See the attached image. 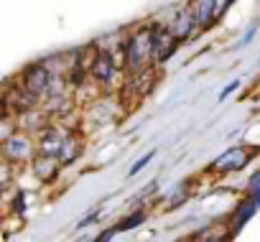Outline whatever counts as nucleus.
<instances>
[{
	"instance_id": "nucleus-1",
	"label": "nucleus",
	"mask_w": 260,
	"mask_h": 242,
	"mask_svg": "<svg viewBox=\"0 0 260 242\" xmlns=\"http://www.w3.org/2000/svg\"><path fill=\"white\" fill-rule=\"evenodd\" d=\"M36 151H39V156H49V158H56V161L67 163V161H72L77 156V143L69 141L67 130L44 128V130H39Z\"/></svg>"
},
{
	"instance_id": "nucleus-2",
	"label": "nucleus",
	"mask_w": 260,
	"mask_h": 242,
	"mask_svg": "<svg viewBox=\"0 0 260 242\" xmlns=\"http://www.w3.org/2000/svg\"><path fill=\"white\" fill-rule=\"evenodd\" d=\"M153 56V33L151 28H141L138 33L127 36L125 41V64L136 74L146 66V61Z\"/></svg>"
},
{
	"instance_id": "nucleus-3",
	"label": "nucleus",
	"mask_w": 260,
	"mask_h": 242,
	"mask_svg": "<svg viewBox=\"0 0 260 242\" xmlns=\"http://www.w3.org/2000/svg\"><path fill=\"white\" fill-rule=\"evenodd\" d=\"M0 151H3V158L8 163H26V161H34L39 156L34 141L26 135V133H13V135H6L3 138V146H0Z\"/></svg>"
},
{
	"instance_id": "nucleus-4",
	"label": "nucleus",
	"mask_w": 260,
	"mask_h": 242,
	"mask_svg": "<svg viewBox=\"0 0 260 242\" xmlns=\"http://www.w3.org/2000/svg\"><path fill=\"white\" fill-rule=\"evenodd\" d=\"M21 82H23V89L31 94V97H44V94H49V87H51V72L46 69V64H31V66H26L23 69V77H21Z\"/></svg>"
},
{
	"instance_id": "nucleus-5",
	"label": "nucleus",
	"mask_w": 260,
	"mask_h": 242,
	"mask_svg": "<svg viewBox=\"0 0 260 242\" xmlns=\"http://www.w3.org/2000/svg\"><path fill=\"white\" fill-rule=\"evenodd\" d=\"M151 33H153V59L156 61H166L176 51L179 39L171 33L169 26H151Z\"/></svg>"
},
{
	"instance_id": "nucleus-6",
	"label": "nucleus",
	"mask_w": 260,
	"mask_h": 242,
	"mask_svg": "<svg viewBox=\"0 0 260 242\" xmlns=\"http://www.w3.org/2000/svg\"><path fill=\"white\" fill-rule=\"evenodd\" d=\"M250 158H252L250 148L237 146V148H230V151H224L222 156H217L214 163H212V168H214V171H224V174L240 171V168H245V163H247Z\"/></svg>"
},
{
	"instance_id": "nucleus-7",
	"label": "nucleus",
	"mask_w": 260,
	"mask_h": 242,
	"mask_svg": "<svg viewBox=\"0 0 260 242\" xmlns=\"http://www.w3.org/2000/svg\"><path fill=\"white\" fill-rule=\"evenodd\" d=\"M115 72H117V64H115L112 54H110L107 49L97 51L94 59H92V64H89V74H92V79H97L100 84H110L112 77H115Z\"/></svg>"
},
{
	"instance_id": "nucleus-8",
	"label": "nucleus",
	"mask_w": 260,
	"mask_h": 242,
	"mask_svg": "<svg viewBox=\"0 0 260 242\" xmlns=\"http://www.w3.org/2000/svg\"><path fill=\"white\" fill-rule=\"evenodd\" d=\"M171 33L179 39V44L181 41H186V39H191L194 36V31L199 28L197 26V21H194V13L189 11V6L186 8H181V11H176V16H174V21H171Z\"/></svg>"
},
{
	"instance_id": "nucleus-9",
	"label": "nucleus",
	"mask_w": 260,
	"mask_h": 242,
	"mask_svg": "<svg viewBox=\"0 0 260 242\" xmlns=\"http://www.w3.org/2000/svg\"><path fill=\"white\" fill-rule=\"evenodd\" d=\"M31 166H34V174H36L39 179H44V181H51V179H56L61 161H56V158H49V156H36V158L31 161Z\"/></svg>"
},
{
	"instance_id": "nucleus-10",
	"label": "nucleus",
	"mask_w": 260,
	"mask_h": 242,
	"mask_svg": "<svg viewBox=\"0 0 260 242\" xmlns=\"http://www.w3.org/2000/svg\"><path fill=\"white\" fill-rule=\"evenodd\" d=\"M189 11L194 13V21L199 28L209 26V21L214 18V0H191Z\"/></svg>"
},
{
	"instance_id": "nucleus-11",
	"label": "nucleus",
	"mask_w": 260,
	"mask_h": 242,
	"mask_svg": "<svg viewBox=\"0 0 260 242\" xmlns=\"http://www.w3.org/2000/svg\"><path fill=\"white\" fill-rule=\"evenodd\" d=\"M153 156H156V151H151V153H146L143 158H138V161L133 163V168H130V174H127V176H136V174H138L141 168H146V166H148V163L153 161Z\"/></svg>"
},
{
	"instance_id": "nucleus-12",
	"label": "nucleus",
	"mask_w": 260,
	"mask_h": 242,
	"mask_svg": "<svg viewBox=\"0 0 260 242\" xmlns=\"http://www.w3.org/2000/svg\"><path fill=\"white\" fill-rule=\"evenodd\" d=\"M143 219H146V214H143V212H138L136 217H130V219L120 222V229H130V227H136V224H141Z\"/></svg>"
},
{
	"instance_id": "nucleus-13",
	"label": "nucleus",
	"mask_w": 260,
	"mask_h": 242,
	"mask_svg": "<svg viewBox=\"0 0 260 242\" xmlns=\"http://www.w3.org/2000/svg\"><path fill=\"white\" fill-rule=\"evenodd\" d=\"M237 87H240V82H237V79H235V82H230V84H227V87L219 92V102H224V97H230V94H232Z\"/></svg>"
},
{
	"instance_id": "nucleus-14",
	"label": "nucleus",
	"mask_w": 260,
	"mask_h": 242,
	"mask_svg": "<svg viewBox=\"0 0 260 242\" xmlns=\"http://www.w3.org/2000/svg\"><path fill=\"white\" fill-rule=\"evenodd\" d=\"M247 189H250V194H255V191H260V171L250 176V181H247Z\"/></svg>"
},
{
	"instance_id": "nucleus-15",
	"label": "nucleus",
	"mask_w": 260,
	"mask_h": 242,
	"mask_svg": "<svg viewBox=\"0 0 260 242\" xmlns=\"http://www.w3.org/2000/svg\"><path fill=\"white\" fill-rule=\"evenodd\" d=\"M112 234H115V229H107V232H105L102 237H97L94 242H110V239H112Z\"/></svg>"
},
{
	"instance_id": "nucleus-16",
	"label": "nucleus",
	"mask_w": 260,
	"mask_h": 242,
	"mask_svg": "<svg viewBox=\"0 0 260 242\" xmlns=\"http://www.w3.org/2000/svg\"><path fill=\"white\" fill-rule=\"evenodd\" d=\"M250 199H252V201H255V204L260 206V191H255V194H250Z\"/></svg>"
},
{
	"instance_id": "nucleus-17",
	"label": "nucleus",
	"mask_w": 260,
	"mask_h": 242,
	"mask_svg": "<svg viewBox=\"0 0 260 242\" xmlns=\"http://www.w3.org/2000/svg\"><path fill=\"white\" fill-rule=\"evenodd\" d=\"M189 242H204V239H202V237H191Z\"/></svg>"
}]
</instances>
